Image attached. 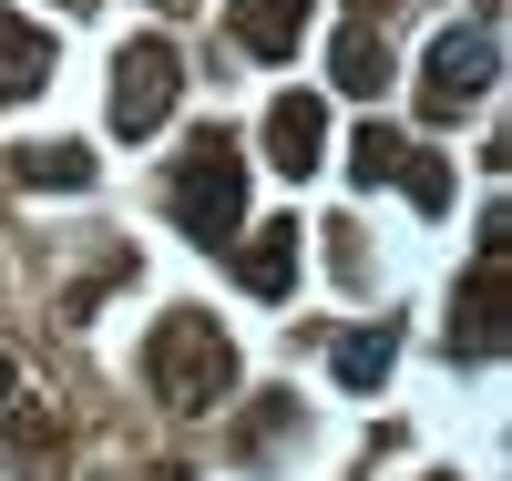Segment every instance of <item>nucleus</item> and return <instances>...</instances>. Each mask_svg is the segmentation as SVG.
I'll return each mask as SVG.
<instances>
[{
  "label": "nucleus",
  "instance_id": "obj_11",
  "mask_svg": "<svg viewBox=\"0 0 512 481\" xmlns=\"http://www.w3.org/2000/svg\"><path fill=\"white\" fill-rule=\"evenodd\" d=\"M390 359H400V328H359V338H338V348H328L338 389H379V379H390Z\"/></svg>",
  "mask_w": 512,
  "mask_h": 481
},
{
  "label": "nucleus",
  "instance_id": "obj_13",
  "mask_svg": "<svg viewBox=\"0 0 512 481\" xmlns=\"http://www.w3.org/2000/svg\"><path fill=\"white\" fill-rule=\"evenodd\" d=\"M400 134H390V123H359V134H349V174H359V185H390V174H400Z\"/></svg>",
  "mask_w": 512,
  "mask_h": 481
},
{
  "label": "nucleus",
  "instance_id": "obj_16",
  "mask_svg": "<svg viewBox=\"0 0 512 481\" xmlns=\"http://www.w3.org/2000/svg\"><path fill=\"white\" fill-rule=\"evenodd\" d=\"M11 389H21V369H11V359H0V410H11Z\"/></svg>",
  "mask_w": 512,
  "mask_h": 481
},
{
  "label": "nucleus",
  "instance_id": "obj_9",
  "mask_svg": "<svg viewBox=\"0 0 512 481\" xmlns=\"http://www.w3.org/2000/svg\"><path fill=\"white\" fill-rule=\"evenodd\" d=\"M236 287H246V297H287V287H297V226H287V215L236 246Z\"/></svg>",
  "mask_w": 512,
  "mask_h": 481
},
{
  "label": "nucleus",
  "instance_id": "obj_10",
  "mask_svg": "<svg viewBox=\"0 0 512 481\" xmlns=\"http://www.w3.org/2000/svg\"><path fill=\"white\" fill-rule=\"evenodd\" d=\"M11 174L41 185V195H82V185H93V154H82V144H21Z\"/></svg>",
  "mask_w": 512,
  "mask_h": 481
},
{
  "label": "nucleus",
  "instance_id": "obj_15",
  "mask_svg": "<svg viewBox=\"0 0 512 481\" xmlns=\"http://www.w3.org/2000/svg\"><path fill=\"white\" fill-rule=\"evenodd\" d=\"M349 11H359V31H369V21H379V11H400V0H349Z\"/></svg>",
  "mask_w": 512,
  "mask_h": 481
},
{
  "label": "nucleus",
  "instance_id": "obj_4",
  "mask_svg": "<svg viewBox=\"0 0 512 481\" xmlns=\"http://www.w3.org/2000/svg\"><path fill=\"white\" fill-rule=\"evenodd\" d=\"M482 93H492V31H482V21H472V31H441L431 62H420V113H431V123H461Z\"/></svg>",
  "mask_w": 512,
  "mask_h": 481
},
{
  "label": "nucleus",
  "instance_id": "obj_5",
  "mask_svg": "<svg viewBox=\"0 0 512 481\" xmlns=\"http://www.w3.org/2000/svg\"><path fill=\"white\" fill-rule=\"evenodd\" d=\"M502 338H512V287H502V256H482L451 297V348L461 359H502Z\"/></svg>",
  "mask_w": 512,
  "mask_h": 481
},
{
  "label": "nucleus",
  "instance_id": "obj_14",
  "mask_svg": "<svg viewBox=\"0 0 512 481\" xmlns=\"http://www.w3.org/2000/svg\"><path fill=\"white\" fill-rule=\"evenodd\" d=\"M390 185H400L420 215H451V164H441V154H400V174H390Z\"/></svg>",
  "mask_w": 512,
  "mask_h": 481
},
{
  "label": "nucleus",
  "instance_id": "obj_3",
  "mask_svg": "<svg viewBox=\"0 0 512 481\" xmlns=\"http://www.w3.org/2000/svg\"><path fill=\"white\" fill-rule=\"evenodd\" d=\"M175 93H185V62H175V41H164V31L123 41V62H113V134H123V144H144L154 123L175 113Z\"/></svg>",
  "mask_w": 512,
  "mask_h": 481
},
{
  "label": "nucleus",
  "instance_id": "obj_6",
  "mask_svg": "<svg viewBox=\"0 0 512 481\" xmlns=\"http://www.w3.org/2000/svg\"><path fill=\"white\" fill-rule=\"evenodd\" d=\"M318 154H328V103H318V93H277V113H267V164H277V174H318Z\"/></svg>",
  "mask_w": 512,
  "mask_h": 481
},
{
  "label": "nucleus",
  "instance_id": "obj_12",
  "mask_svg": "<svg viewBox=\"0 0 512 481\" xmlns=\"http://www.w3.org/2000/svg\"><path fill=\"white\" fill-rule=\"evenodd\" d=\"M328 72H338V93H379V82H390V52H379V31H338Z\"/></svg>",
  "mask_w": 512,
  "mask_h": 481
},
{
  "label": "nucleus",
  "instance_id": "obj_8",
  "mask_svg": "<svg viewBox=\"0 0 512 481\" xmlns=\"http://www.w3.org/2000/svg\"><path fill=\"white\" fill-rule=\"evenodd\" d=\"M41 82H52V31L21 21V11H0V103H31Z\"/></svg>",
  "mask_w": 512,
  "mask_h": 481
},
{
  "label": "nucleus",
  "instance_id": "obj_1",
  "mask_svg": "<svg viewBox=\"0 0 512 481\" xmlns=\"http://www.w3.org/2000/svg\"><path fill=\"white\" fill-rule=\"evenodd\" d=\"M144 379H154L164 410L195 420V410L236 400V348H226V328L205 308H175V318H154V338H144Z\"/></svg>",
  "mask_w": 512,
  "mask_h": 481
},
{
  "label": "nucleus",
  "instance_id": "obj_2",
  "mask_svg": "<svg viewBox=\"0 0 512 481\" xmlns=\"http://www.w3.org/2000/svg\"><path fill=\"white\" fill-rule=\"evenodd\" d=\"M164 205H175V226L195 246H236V226H246V154H236V134H195L175 154Z\"/></svg>",
  "mask_w": 512,
  "mask_h": 481
},
{
  "label": "nucleus",
  "instance_id": "obj_7",
  "mask_svg": "<svg viewBox=\"0 0 512 481\" xmlns=\"http://www.w3.org/2000/svg\"><path fill=\"white\" fill-rule=\"evenodd\" d=\"M226 31H236V52L287 62L297 41H308V0H226Z\"/></svg>",
  "mask_w": 512,
  "mask_h": 481
}]
</instances>
